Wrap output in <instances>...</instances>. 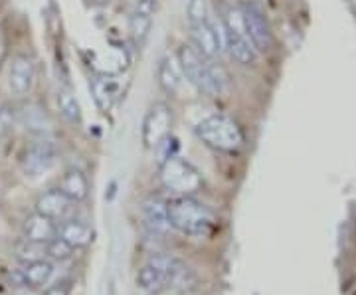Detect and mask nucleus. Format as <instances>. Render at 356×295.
<instances>
[{"label":"nucleus","mask_w":356,"mask_h":295,"mask_svg":"<svg viewBox=\"0 0 356 295\" xmlns=\"http://www.w3.org/2000/svg\"><path fill=\"white\" fill-rule=\"evenodd\" d=\"M52 272H54L52 264L48 260L40 258V260L24 264V267L20 269V276H22V281H24L26 287H42L44 283L50 281Z\"/></svg>","instance_id":"6ab92c4d"},{"label":"nucleus","mask_w":356,"mask_h":295,"mask_svg":"<svg viewBox=\"0 0 356 295\" xmlns=\"http://www.w3.org/2000/svg\"><path fill=\"white\" fill-rule=\"evenodd\" d=\"M36 82V66L32 58L26 54H18L12 58V64L8 68V88L16 95H26L34 88Z\"/></svg>","instance_id":"9b49d317"},{"label":"nucleus","mask_w":356,"mask_h":295,"mask_svg":"<svg viewBox=\"0 0 356 295\" xmlns=\"http://www.w3.org/2000/svg\"><path fill=\"white\" fill-rule=\"evenodd\" d=\"M58 189L63 192L72 202H81V200H86V198H88L89 180L81 171L72 169V171H68V173L61 177Z\"/></svg>","instance_id":"dca6fc26"},{"label":"nucleus","mask_w":356,"mask_h":295,"mask_svg":"<svg viewBox=\"0 0 356 295\" xmlns=\"http://www.w3.org/2000/svg\"><path fill=\"white\" fill-rule=\"evenodd\" d=\"M109 2H111V0H93V4H95V6H107Z\"/></svg>","instance_id":"cd10ccee"},{"label":"nucleus","mask_w":356,"mask_h":295,"mask_svg":"<svg viewBox=\"0 0 356 295\" xmlns=\"http://www.w3.org/2000/svg\"><path fill=\"white\" fill-rule=\"evenodd\" d=\"M89 88H91V95H93L95 105H97L103 113L111 111V107L115 104V97H117L119 91L115 79H113V77H95V79H91Z\"/></svg>","instance_id":"f3484780"},{"label":"nucleus","mask_w":356,"mask_h":295,"mask_svg":"<svg viewBox=\"0 0 356 295\" xmlns=\"http://www.w3.org/2000/svg\"><path fill=\"white\" fill-rule=\"evenodd\" d=\"M222 42L224 48L228 50V54L236 59L237 64H241V66H253L255 64L257 52H255L252 42L248 40V36L244 34L241 20H239V24H234V20L230 16L224 20Z\"/></svg>","instance_id":"6e6552de"},{"label":"nucleus","mask_w":356,"mask_h":295,"mask_svg":"<svg viewBox=\"0 0 356 295\" xmlns=\"http://www.w3.org/2000/svg\"><path fill=\"white\" fill-rule=\"evenodd\" d=\"M72 204L74 202L59 189H50L44 194H40V198L36 200V212L52 220H61L70 212Z\"/></svg>","instance_id":"4468645a"},{"label":"nucleus","mask_w":356,"mask_h":295,"mask_svg":"<svg viewBox=\"0 0 356 295\" xmlns=\"http://www.w3.org/2000/svg\"><path fill=\"white\" fill-rule=\"evenodd\" d=\"M194 131L204 145L220 153H237L246 143L241 127L224 113H214L202 119Z\"/></svg>","instance_id":"7ed1b4c3"},{"label":"nucleus","mask_w":356,"mask_h":295,"mask_svg":"<svg viewBox=\"0 0 356 295\" xmlns=\"http://www.w3.org/2000/svg\"><path fill=\"white\" fill-rule=\"evenodd\" d=\"M170 226L192 238H206L216 228L214 212L194 196H175L166 202Z\"/></svg>","instance_id":"f03ea898"},{"label":"nucleus","mask_w":356,"mask_h":295,"mask_svg":"<svg viewBox=\"0 0 356 295\" xmlns=\"http://www.w3.org/2000/svg\"><path fill=\"white\" fill-rule=\"evenodd\" d=\"M172 129V109L163 102L150 105L143 119V143L147 149H157Z\"/></svg>","instance_id":"0eeeda50"},{"label":"nucleus","mask_w":356,"mask_h":295,"mask_svg":"<svg viewBox=\"0 0 356 295\" xmlns=\"http://www.w3.org/2000/svg\"><path fill=\"white\" fill-rule=\"evenodd\" d=\"M355 295H356V294H355Z\"/></svg>","instance_id":"c85d7f7f"},{"label":"nucleus","mask_w":356,"mask_h":295,"mask_svg":"<svg viewBox=\"0 0 356 295\" xmlns=\"http://www.w3.org/2000/svg\"><path fill=\"white\" fill-rule=\"evenodd\" d=\"M178 68L194 88L206 95H220L228 88V74L220 64L204 58L192 44L178 48Z\"/></svg>","instance_id":"f257e3e1"},{"label":"nucleus","mask_w":356,"mask_h":295,"mask_svg":"<svg viewBox=\"0 0 356 295\" xmlns=\"http://www.w3.org/2000/svg\"><path fill=\"white\" fill-rule=\"evenodd\" d=\"M141 212H143V220L150 228V232L155 234H164L170 228V220H168V208L161 196H148L141 204Z\"/></svg>","instance_id":"ddd939ff"},{"label":"nucleus","mask_w":356,"mask_h":295,"mask_svg":"<svg viewBox=\"0 0 356 295\" xmlns=\"http://www.w3.org/2000/svg\"><path fill=\"white\" fill-rule=\"evenodd\" d=\"M74 246H70L66 240H61L59 236H56L54 240H50V242L46 244L48 256H50L52 260H56V262H66V260H70V258L74 256Z\"/></svg>","instance_id":"5701e85b"},{"label":"nucleus","mask_w":356,"mask_h":295,"mask_svg":"<svg viewBox=\"0 0 356 295\" xmlns=\"http://www.w3.org/2000/svg\"><path fill=\"white\" fill-rule=\"evenodd\" d=\"M239 16H241L244 34L252 42L255 52H269V48L273 44V38H271V28L267 24V18L264 16V12L253 2H244L239 8Z\"/></svg>","instance_id":"423d86ee"},{"label":"nucleus","mask_w":356,"mask_h":295,"mask_svg":"<svg viewBox=\"0 0 356 295\" xmlns=\"http://www.w3.org/2000/svg\"><path fill=\"white\" fill-rule=\"evenodd\" d=\"M34 246H38V244H32V242H26L24 246H20L18 248V254H16V258L20 260V262H24V264H28V262H34V260H40V254L38 250L34 248Z\"/></svg>","instance_id":"393cba45"},{"label":"nucleus","mask_w":356,"mask_h":295,"mask_svg":"<svg viewBox=\"0 0 356 295\" xmlns=\"http://www.w3.org/2000/svg\"><path fill=\"white\" fill-rule=\"evenodd\" d=\"M20 123L26 127V131L38 135L40 139H48V135L52 131L50 121H48V115L44 113V109L34 104L22 107V111H20Z\"/></svg>","instance_id":"a211bd4d"},{"label":"nucleus","mask_w":356,"mask_h":295,"mask_svg":"<svg viewBox=\"0 0 356 295\" xmlns=\"http://www.w3.org/2000/svg\"><path fill=\"white\" fill-rule=\"evenodd\" d=\"M58 236L74 248H88L93 242V230L86 222L63 220L58 224Z\"/></svg>","instance_id":"2eb2a0df"},{"label":"nucleus","mask_w":356,"mask_h":295,"mask_svg":"<svg viewBox=\"0 0 356 295\" xmlns=\"http://www.w3.org/2000/svg\"><path fill=\"white\" fill-rule=\"evenodd\" d=\"M56 99H58L59 113L63 115V119H68V121L74 123V125L81 123V107H79V102L75 99V95L72 91H68V89H58Z\"/></svg>","instance_id":"412c9836"},{"label":"nucleus","mask_w":356,"mask_h":295,"mask_svg":"<svg viewBox=\"0 0 356 295\" xmlns=\"http://www.w3.org/2000/svg\"><path fill=\"white\" fill-rule=\"evenodd\" d=\"M4 56H6V40H4V34L0 32V66L4 61Z\"/></svg>","instance_id":"bb28decb"},{"label":"nucleus","mask_w":356,"mask_h":295,"mask_svg":"<svg viewBox=\"0 0 356 295\" xmlns=\"http://www.w3.org/2000/svg\"><path fill=\"white\" fill-rule=\"evenodd\" d=\"M184 272L186 269L182 267V264H178L177 260L166 258V256H157L139 269L137 283L147 294H159L166 287H170L172 283H177L184 276Z\"/></svg>","instance_id":"39448f33"},{"label":"nucleus","mask_w":356,"mask_h":295,"mask_svg":"<svg viewBox=\"0 0 356 295\" xmlns=\"http://www.w3.org/2000/svg\"><path fill=\"white\" fill-rule=\"evenodd\" d=\"M22 236L26 242L46 246L50 240L58 236V224L52 218H46L42 214L34 212L26 216V220L22 222Z\"/></svg>","instance_id":"f8f14e48"},{"label":"nucleus","mask_w":356,"mask_h":295,"mask_svg":"<svg viewBox=\"0 0 356 295\" xmlns=\"http://www.w3.org/2000/svg\"><path fill=\"white\" fill-rule=\"evenodd\" d=\"M159 178L166 191L175 192L177 196H192L202 189V177L192 162L182 157H168L161 161Z\"/></svg>","instance_id":"20e7f679"},{"label":"nucleus","mask_w":356,"mask_h":295,"mask_svg":"<svg viewBox=\"0 0 356 295\" xmlns=\"http://www.w3.org/2000/svg\"><path fill=\"white\" fill-rule=\"evenodd\" d=\"M190 38H192V46L208 59H216L224 50L222 32L210 22V18L200 22V24H192L190 26Z\"/></svg>","instance_id":"9d476101"},{"label":"nucleus","mask_w":356,"mask_h":295,"mask_svg":"<svg viewBox=\"0 0 356 295\" xmlns=\"http://www.w3.org/2000/svg\"><path fill=\"white\" fill-rule=\"evenodd\" d=\"M186 16H188V24H200L208 20V4L206 0H188V8H186Z\"/></svg>","instance_id":"b1692460"},{"label":"nucleus","mask_w":356,"mask_h":295,"mask_svg":"<svg viewBox=\"0 0 356 295\" xmlns=\"http://www.w3.org/2000/svg\"><path fill=\"white\" fill-rule=\"evenodd\" d=\"M150 26H152V16L141 15V12H135L129 18V32H131V38H133L137 44L145 42V38L150 32Z\"/></svg>","instance_id":"4be33fe9"},{"label":"nucleus","mask_w":356,"mask_h":295,"mask_svg":"<svg viewBox=\"0 0 356 295\" xmlns=\"http://www.w3.org/2000/svg\"><path fill=\"white\" fill-rule=\"evenodd\" d=\"M58 161V147L50 139H40L26 151L22 169L28 177H40L48 173Z\"/></svg>","instance_id":"1a4fd4ad"},{"label":"nucleus","mask_w":356,"mask_h":295,"mask_svg":"<svg viewBox=\"0 0 356 295\" xmlns=\"http://www.w3.org/2000/svg\"><path fill=\"white\" fill-rule=\"evenodd\" d=\"M180 70V68H178ZM177 66H172V61L168 58L161 59V64H159V84H161V88L168 93V95H175L180 88V82H182V72H178Z\"/></svg>","instance_id":"aec40b11"},{"label":"nucleus","mask_w":356,"mask_h":295,"mask_svg":"<svg viewBox=\"0 0 356 295\" xmlns=\"http://www.w3.org/2000/svg\"><path fill=\"white\" fill-rule=\"evenodd\" d=\"M44 295H70V287L66 283H56V285L48 287Z\"/></svg>","instance_id":"a878e982"}]
</instances>
